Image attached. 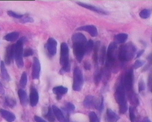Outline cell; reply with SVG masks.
<instances>
[{"label":"cell","instance_id":"cell-35","mask_svg":"<svg viewBox=\"0 0 152 122\" xmlns=\"http://www.w3.org/2000/svg\"><path fill=\"white\" fill-rule=\"evenodd\" d=\"M75 106L71 103H67L64 107V110L68 113L73 112L75 110Z\"/></svg>","mask_w":152,"mask_h":122},{"label":"cell","instance_id":"cell-2","mask_svg":"<svg viewBox=\"0 0 152 122\" xmlns=\"http://www.w3.org/2000/svg\"><path fill=\"white\" fill-rule=\"evenodd\" d=\"M136 51L137 48L132 42L122 44L118 50L119 59L122 62H129L134 58Z\"/></svg>","mask_w":152,"mask_h":122},{"label":"cell","instance_id":"cell-9","mask_svg":"<svg viewBox=\"0 0 152 122\" xmlns=\"http://www.w3.org/2000/svg\"><path fill=\"white\" fill-rule=\"evenodd\" d=\"M133 70L130 69L126 72L122 79L121 84L127 92L133 90Z\"/></svg>","mask_w":152,"mask_h":122},{"label":"cell","instance_id":"cell-30","mask_svg":"<svg viewBox=\"0 0 152 122\" xmlns=\"http://www.w3.org/2000/svg\"><path fill=\"white\" fill-rule=\"evenodd\" d=\"M45 117L50 122H54L55 121V117L54 113L52 109L50 107L48 109L47 113L45 115Z\"/></svg>","mask_w":152,"mask_h":122},{"label":"cell","instance_id":"cell-45","mask_svg":"<svg viewBox=\"0 0 152 122\" xmlns=\"http://www.w3.org/2000/svg\"><path fill=\"white\" fill-rule=\"evenodd\" d=\"M4 94H5V90L1 83L0 82V95H4Z\"/></svg>","mask_w":152,"mask_h":122},{"label":"cell","instance_id":"cell-12","mask_svg":"<svg viewBox=\"0 0 152 122\" xmlns=\"http://www.w3.org/2000/svg\"><path fill=\"white\" fill-rule=\"evenodd\" d=\"M41 64L39 60L36 57L33 60L32 65V76L34 79H38L40 77Z\"/></svg>","mask_w":152,"mask_h":122},{"label":"cell","instance_id":"cell-23","mask_svg":"<svg viewBox=\"0 0 152 122\" xmlns=\"http://www.w3.org/2000/svg\"><path fill=\"white\" fill-rule=\"evenodd\" d=\"M100 42L97 41L94 44V54H93V61L95 66L97 67L98 64V51L100 48Z\"/></svg>","mask_w":152,"mask_h":122},{"label":"cell","instance_id":"cell-22","mask_svg":"<svg viewBox=\"0 0 152 122\" xmlns=\"http://www.w3.org/2000/svg\"><path fill=\"white\" fill-rule=\"evenodd\" d=\"M0 67H1V74L2 78L6 82L10 81V77L7 70H6L5 63L3 61L1 62Z\"/></svg>","mask_w":152,"mask_h":122},{"label":"cell","instance_id":"cell-14","mask_svg":"<svg viewBox=\"0 0 152 122\" xmlns=\"http://www.w3.org/2000/svg\"><path fill=\"white\" fill-rule=\"evenodd\" d=\"M77 30L86 31L93 37H96L98 35L96 27L94 25H86L77 28Z\"/></svg>","mask_w":152,"mask_h":122},{"label":"cell","instance_id":"cell-25","mask_svg":"<svg viewBox=\"0 0 152 122\" xmlns=\"http://www.w3.org/2000/svg\"><path fill=\"white\" fill-rule=\"evenodd\" d=\"M19 37V33L17 32H12L6 35L3 39L6 41L13 42L18 39Z\"/></svg>","mask_w":152,"mask_h":122},{"label":"cell","instance_id":"cell-40","mask_svg":"<svg viewBox=\"0 0 152 122\" xmlns=\"http://www.w3.org/2000/svg\"><path fill=\"white\" fill-rule=\"evenodd\" d=\"M33 54H34V51L30 48L26 49L23 50V57H29L32 56Z\"/></svg>","mask_w":152,"mask_h":122},{"label":"cell","instance_id":"cell-43","mask_svg":"<svg viewBox=\"0 0 152 122\" xmlns=\"http://www.w3.org/2000/svg\"><path fill=\"white\" fill-rule=\"evenodd\" d=\"M84 67L85 69L87 71H90L91 69V64L88 62H85L84 63Z\"/></svg>","mask_w":152,"mask_h":122},{"label":"cell","instance_id":"cell-33","mask_svg":"<svg viewBox=\"0 0 152 122\" xmlns=\"http://www.w3.org/2000/svg\"><path fill=\"white\" fill-rule=\"evenodd\" d=\"M151 11L148 9H144L142 10L140 13V16L142 19H147L151 15Z\"/></svg>","mask_w":152,"mask_h":122},{"label":"cell","instance_id":"cell-20","mask_svg":"<svg viewBox=\"0 0 152 122\" xmlns=\"http://www.w3.org/2000/svg\"><path fill=\"white\" fill-rule=\"evenodd\" d=\"M68 91V88L63 86L55 87L52 89V92L54 94L57 96L58 99H61L62 96L66 94Z\"/></svg>","mask_w":152,"mask_h":122},{"label":"cell","instance_id":"cell-10","mask_svg":"<svg viewBox=\"0 0 152 122\" xmlns=\"http://www.w3.org/2000/svg\"><path fill=\"white\" fill-rule=\"evenodd\" d=\"M57 41L53 38L50 37L48 40L46 44L45 48L48 54L50 57L56 55L57 53Z\"/></svg>","mask_w":152,"mask_h":122},{"label":"cell","instance_id":"cell-46","mask_svg":"<svg viewBox=\"0 0 152 122\" xmlns=\"http://www.w3.org/2000/svg\"><path fill=\"white\" fill-rule=\"evenodd\" d=\"M144 52V50H141L139 51L137 53L136 58H140V57L142 55V54H143Z\"/></svg>","mask_w":152,"mask_h":122},{"label":"cell","instance_id":"cell-6","mask_svg":"<svg viewBox=\"0 0 152 122\" xmlns=\"http://www.w3.org/2000/svg\"><path fill=\"white\" fill-rule=\"evenodd\" d=\"M27 41L25 37H22L16 44H14V59L15 60L17 66L18 68H21L24 66L23 60L24 44Z\"/></svg>","mask_w":152,"mask_h":122},{"label":"cell","instance_id":"cell-3","mask_svg":"<svg viewBox=\"0 0 152 122\" xmlns=\"http://www.w3.org/2000/svg\"><path fill=\"white\" fill-rule=\"evenodd\" d=\"M69 46L65 42H63L61 45L60 58V63L62 68L60 71L61 74H63L70 71L71 66L69 60Z\"/></svg>","mask_w":152,"mask_h":122},{"label":"cell","instance_id":"cell-32","mask_svg":"<svg viewBox=\"0 0 152 122\" xmlns=\"http://www.w3.org/2000/svg\"><path fill=\"white\" fill-rule=\"evenodd\" d=\"M94 43L92 40L87 41L86 46V54H89L94 49Z\"/></svg>","mask_w":152,"mask_h":122},{"label":"cell","instance_id":"cell-36","mask_svg":"<svg viewBox=\"0 0 152 122\" xmlns=\"http://www.w3.org/2000/svg\"><path fill=\"white\" fill-rule=\"evenodd\" d=\"M7 14L10 17H14L16 19H21L22 17H23L24 15H23L19 14L13 11L9 10L7 12Z\"/></svg>","mask_w":152,"mask_h":122},{"label":"cell","instance_id":"cell-34","mask_svg":"<svg viewBox=\"0 0 152 122\" xmlns=\"http://www.w3.org/2000/svg\"><path fill=\"white\" fill-rule=\"evenodd\" d=\"M129 116L131 122H135L136 121V113L134 107H129Z\"/></svg>","mask_w":152,"mask_h":122},{"label":"cell","instance_id":"cell-26","mask_svg":"<svg viewBox=\"0 0 152 122\" xmlns=\"http://www.w3.org/2000/svg\"><path fill=\"white\" fill-rule=\"evenodd\" d=\"M109 69L107 67H105L104 69H102V78L101 80L105 84L107 83L109 81L111 77V72Z\"/></svg>","mask_w":152,"mask_h":122},{"label":"cell","instance_id":"cell-28","mask_svg":"<svg viewBox=\"0 0 152 122\" xmlns=\"http://www.w3.org/2000/svg\"><path fill=\"white\" fill-rule=\"evenodd\" d=\"M102 69H98L95 73L94 76V81L96 85H99V83L102 78Z\"/></svg>","mask_w":152,"mask_h":122},{"label":"cell","instance_id":"cell-17","mask_svg":"<svg viewBox=\"0 0 152 122\" xmlns=\"http://www.w3.org/2000/svg\"><path fill=\"white\" fill-rule=\"evenodd\" d=\"M127 93L128 99H129V101L131 104L134 107L138 106L139 105L140 102H139V98L136 93L133 90L127 92Z\"/></svg>","mask_w":152,"mask_h":122},{"label":"cell","instance_id":"cell-11","mask_svg":"<svg viewBox=\"0 0 152 122\" xmlns=\"http://www.w3.org/2000/svg\"><path fill=\"white\" fill-rule=\"evenodd\" d=\"M76 3L78 5L83 7V8H86L93 11V12H96L97 13L100 14L104 15H108V13L105 10H103L99 7H97L93 5H91L88 3H84L81 2H76Z\"/></svg>","mask_w":152,"mask_h":122},{"label":"cell","instance_id":"cell-31","mask_svg":"<svg viewBox=\"0 0 152 122\" xmlns=\"http://www.w3.org/2000/svg\"><path fill=\"white\" fill-rule=\"evenodd\" d=\"M5 103L6 106L11 108H14L16 105V102L15 100L10 97H6Z\"/></svg>","mask_w":152,"mask_h":122},{"label":"cell","instance_id":"cell-41","mask_svg":"<svg viewBox=\"0 0 152 122\" xmlns=\"http://www.w3.org/2000/svg\"><path fill=\"white\" fill-rule=\"evenodd\" d=\"M144 64H145V62L144 61L137 60L134 62L133 67L134 69H137L141 67Z\"/></svg>","mask_w":152,"mask_h":122},{"label":"cell","instance_id":"cell-1","mask_svg":"<svg viewBox=\"0 0 152 122\" xmlns=\"http://www.w3.org/2000/svg\"><path fill=\"white\" fill-rule=\"evenodd\" d=\"M73 51L75 58L81 62L86 54V46L87 41L85 36L80 33H75L72 38Z\"/></svg>","mask_w":152,"mask_h":122},{"label":"cell","instance_id":"cell-19","mask_svg":"<svg viewBox=\"0 0 152 122\" xmlns=\"http://www.w3.org/2000/svg\"><path fill=\"white\" fill-rule=\"evenodd\" d=\"M52 111L54 115L56 118L60 122H67V120L65 118L62 112L55 105H53L52 107Z\"/></svg>","mask_w":152,"mask_h":122},{"label":"cell","instance_id":"cell-29","mask_svg":"<svg viewBox=\"0 0 152 122\" xmlns=\"http://www.w3.org/2000/svg\"><path fill=\"white\" fill-rule=\"evenodd\" d=\"M27 75L25 72H24L22 73L20 81V86L22 88L25 87L27 83Z\"/></svg>","mask_w":152,"mask_h":122},{"label":"cell","instance_id":"cell-38","mask_svg":"<svg viewBox=\"0 0 152 122\" xmlns=\"http://www.w3.org/2000/svg\"><path fill=\"white\" fill-rule=\"evenodd\" d=\"M20 23L26 24L28 23H33L34 20L32 17L27 15H24L23 17L20 19Z\"/></svg>","mask_w":152,"mask_h":122},{"label":"cell","instance_id":"cell-7","mask_svg":"<svg viewBox=\"0 0 152 122\" xmlns=\"http://www.w3.org/2000/svg\"><path fill=\"white\" fill-rule=\"evenodd\" d=\"M83 104L87 109H96L101 111L104 106V99L102 97L100 99H98L94 96H87L84 101Z\"/></svg>","mask_w":152,"mask_h":122},{"label":"cell","instance_id":"cell-18","mask_svg":"<svg viewBox=\"0 0 152 122\" xmlns=\"http://www.w3.org/2000/svg\"><path fill=\"white\" fill-rule=\"evenodd\" d=\"M118 115L110 109H108L106 112V120L108 122H116L118 121Z\"/></svg>","mask_w":152,"mask_h":122},{"label":"cell","instance_id":"cell-27","mask_svg":"<svg viewBox=\"0 0 152 122\" xmlns=\"http://www.w3.org/2000/svg\"><path fill=\"white\" fill-rule=\"evenodd\" d=\"M106 57V49L105 46H103L100 51V55H99V57H98L99 63L101 65H103L105 64Z\"/></svg>","mask_w":152,"mask_h":122},{"label":"cell","instance_id":"cell-4","mask_svg":"<svg viewBox=\"0 0 152 122\" xmlns=\"http://www.w3.org/2000/svg\"><path fill=\"white\" fill-rule=\"evenodd\" d=\"M118 44L116 42L110 43L106 52L105 67L111 71L116 65Z\"/></svg>","mask_w":152,"mask_h":122},{"label":"cell","instance_id":"cell-47","mask_svg":"<svg viewBox=\"0 0 152 122\" xmlns=\"http://www.w3.org/2000/svg\"><path fill=\"white\" fill-rule=\"evenodd\" d=\"M142 122H151V120L148 118H145L144 119Z\"/></svg>","mask_w":152,"mask_h":122},{"label":"cell","instance_id":"cell-24","mask_svg":"<svg viewBox=\"0 0 152 122\" xmlns=\"http://www.w3.org/2000/svg\"><path fill=\"white\" fill-rule=\"evenodd\" d=\"M128 35L126 33H120L114 37L115 42L117 44H124L128 39Z\"/></svg>","mask_w":152,"mask_h":122},{"label":"cell","instance_id":"cell-5","mask_svg":"<svg viewBox=\"0 0 152 122\" xmlns=\"http://www.w3.org/2000/svg\"><path fill=\"white\" fill-rule=\"evenodd\" d=\"M115 98L119 106L120 112L122 114L126 113L128 110L126 91L122 84L117 87L115 92Z\"/></svg>","mask_w":152,"mask_h":122},{"label":"cell","instance_id":"cell-42","mask_svg":"<svg viewBox=\"0 0 152 122\" xmlns=\"http://www.w3.org/2000/svg\"><path fill=\"white\" fill-rule=\"evenodd\" d=\"M147 85H148V89L150 91H151L152 89V75L151 73L149 74L147 81Z\"/></svg>","mask_w":152,"mask_h":122},{"label":"cell","instance_id":"cell-13","mask_svg":"<svg viewBox=\"0 0 152 122\" xmlns=\"http://www.w3.org/2000/svg\"><path fill=\"white\" fill-rule=\"evenodd\" d=\"M14 44L10 45L6 48L5 54V63L10 65L14 59Z\"/></svg>","mask_w":152,"mask_h":122},{"label":"cell","instance_id":"cell-16","mask_svg":"<svg viewBox=\"0 0 152 122\" xmlns=\"http://www.w3.org/2000/svg\"><path fill=\"white\" fill-rule=\"evenodd\" d=\"M0 115L8 122L14 121L16 119L15 115L13 113L3 109H0Z\"/></svg>","mask_w":152,"mask_h":122},{"label":"cell","instance_id":"cell-44","mask_svg":"<svg viewBox=\"0 0 152 122\" xmlns=\"http://www.w3.org/2000/svg\"><path fill=\"white\" fill-rule=\"evenodd\" d=\"M34 119L36 122H47L45 120H44V119L37 116H35Z\"/></svg>","mask_w":152,"mask_h":122},{"label":"cell","instance_id":"cell-15","mask_svg":"<svg viewBox=\"0 0 152 122\" xmlns=\"http://www.w3.org/2000/svg\"><path fill=\"white\" fill-rule=\"evenodd\" d=\"M39 100V93L34 88H31L30 93V104L32 107H35L37 104Z\"/></svg>","mask_w":152,"mask_h":122},{"label":"cell","instance_id":"cell-8","mask_svg":"<svg viewBox=\"0 0 152 122\" xmlns=\"http://www.w3.org/2000/svg\"><path fill=\"white\" fill-rule=\"evenodd\" d=\"M84 84L83 76L82 71L76 67L74 70L73 89L75 91H80L83 88Z\"/></svg>","mask_w":152,"mask_h":122},{"label":"cell","instance_id":"cell-37","mask_svg":"<svg viewBox=\"0 0 152 122\" xmlns=\"http://www.w3.org/2000/svg\"><path fill=\"white\" fill-rule=\"evenodd\" d=\"M145 84L142 78H141L138 83V90L140 93H142L145 90Z\"/></svg>","mask_w":152,"mask_h":122},{"label":"cell","instance_id":"cell-39","mask_svg":"<svg viewBox=\"0 0 152 122\" xmlns=\"http://www.w3.org/2000/svg\"><path fill=\"white\" fill-rule=\"evenodd\" d=\"M90 122H99L98 117L95 112H91L89 114Z\"/></svg>","mask_w":152,"mask_h":122},{"label":"cell","instance_id":"cell-21","mask_svg":"<svg viewBox=\"0 0 152 122\" xmlns=\"http://www.w3.org/2000/svg\"><path fill=\"white\" fill-rule=\"evenodd\" d=\"M18 94L21 104L23 106H26L28 104V99L26 92L20 89L18 90Z\"/></svg>","mask_w":152,"mask_h":122}]
</instances>
